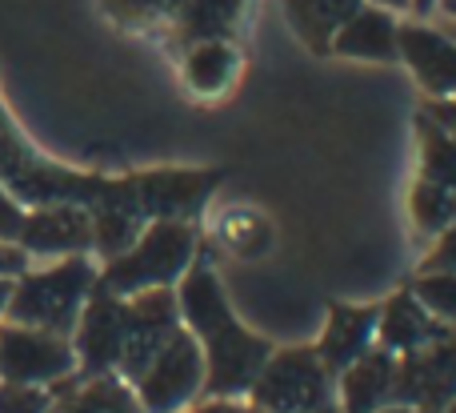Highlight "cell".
<instances>
[{
  "label": "cell",
  "mask_w": 456,
  "mask_h": 413,
  "mask_svg": "<svg viewBox=\"0 0 456 413\" xmlns=\"http://www.w3.org/2000/svg\"><path fill=\"white\" fill-rule=\"evenodd\" d=\"M377 318H380L377 305H332L324 337L316 345V358L324 361L329 374H345L364 350H372Z\"/></svg>",
  "instance_id": "9a60e30c"
},
{
  "label": "cell",
  "mask_w": 456,
  "mask_h": 413,
  "mask_svg": "<svg viewBox=\"0 0 456 413\" xmlns=\"http://www.w3.org/2000/svg\"><path fill=\"white\" fill-rule=\"evenodd\" d=\"M289 4V21L292 29L300 32L308 48L316 53H329L332 45V32L364 4V0H284Z\"/></svg>",
  "instance_id": "7402d4cb"
},
{
  "label": "cell",
  "mask_w": 456,
  "mask_h": 413,
  "mask_svg": "<svg viewBox=\"0 0 456 413\" xmlns=\"http://www.w3.org/2000/svg\"><path fill=\"white\" fill-rule=\"evenodd\" d=\"M372 8H385V12H404L409 8V0H369Z\"/></svg>",
  "instance_id": "d6a6232c"
},
{
  "label": "cell",
  "mask_w": 456,
  "mask_h": 413,
  "mask_svg": "<svg viewBox=\"0 0 456 413\" xmlns=\"http://www.w3.org/2000/svg\"><path fill=\"white\" fill-rule=\"evenodd\" d=\"M16 245L28 257L93 253V217L85 205H37L24 213Z\"/></svg>",
  "instance_id": "7c38bea8"
},
{
  "label": "cell",
  "mask_w": 456,
  "mask_h": 413,
  "mask_svg": "<svg viewBox=\"0 0 456 413\" xmlns=\"http://www.w3.org/2000/svg\"><path fill=\"white\" fill-rule=\"evenodd\" d=\"M393 398L401 406H417L425 413L444 409L456 398V326H449L441 342L404 353V361L396 358Z\"/></svg>",
  "instance_id": "9c48e42d"
},
{
  "label": "cell",
  "mask_w": 456,
  "mask_h": 413,
  "mask_svg": "<svg viewBox=\"0 0 456 413\" xmlns=\"http://www.w3.org/2000/svg\"><path fill=\"white\" fill-rule=\"evenodd\" d=\"M189 413H260V409L256 406H240V401H228V398H216V401H208V406L189 409Z\"/></svg>",
  "instance_id": "1f68e13d"
},
{
  "label": "cell",
  "mask_w": 456,
  "mask_h": 413,
  "mask_svg": "<svg viewBox=\"0 0 456 413\" xmlns=\"http://www.w3.org/2000/svg\"><path fill=\"white\" fill-rule=\"evenodd\" d=\"M176 326H181V310H176L173 289H149V293L125 297V350H120L117 377L136 382L168 345Z\"/></svg>",
  "instance_id": "ba28073f"
},
{
  "label": "cell",
  "mask_w": 456,
  "mask_h": 413,
  "mask_svg": "<svg viewBox=\"0 0 456 413\" xmlns=\"http://www.w3.org/2000/svg\"><path fill=\"white\" fill-rule=\"evenodd\" d=\"M173 37L176 45L192 48L200 40H228L244 16V0H173Z\"/></svg>",
  "instance_id": "ac0fdd59"
},
{
  "label": "cell",
  "mask_w": 456,
  "mask_h": 413,
  "mask_svg": "<svg viewBox=\"0 0 456 413\" xmlns=\"http://www.w3.org/2000/svg\"><path fill=\"white\" fill-rule=\"evenodd\" d=\"M412 293L420 297V305H425L436 321L456 326V273H420Z\"/></svg>",
  "instance_id": "484cf974"
},
{
  "label": "cell",
  "mask_w": 456,
  "mask_h": 413,
  "mask_svg": "<svg viewBox=\"0 0 456 413\" xmlns=\"http://www.w3.org/2000/svg\"><path fill=\"white\" fill-rule=\"evenodd\" d=\"M53 390L48 385H16L0 382V413H48L53 409Z\"/></svg>",
  "instance_id": "4316f807"
},
{
  "label": "cell",
  "mask_w": 456,
  "mask_h": 413,
  "mask_svg": "<svg viewBox=\"0 0 456 413\" xmlns=\"http://www.w3.org/2000/svg\"><path fill=\"white\" fill-rule=\"evenodd\" d=\"M72 334H77L72 353H77L80 377L117 374L120 350H125V297H112L93 285Z\"/></svg>",
  "instance_id": "8fae6325"
},
{
  "label": "cell",
  "mask_w": 456,
  "mask_h": 413,
  "mask_svg": "<svg viewBox=\"0 0 456 413\" xmlns=\"http://www.w3.org/2000/svg\"><path fill=\"white\" fill-rule=\"evenodd\" d=\"M436 237H441V241L428 249L420 273H456V221L444 233H436Z\"/></svg>",
  "instance_id": "f1b7e54d"
},
{
  "label": "cell",
  "mask_w": 456,
  "mask_h": 413,
  "mask_svg": "<svg viewBox=\"0 0 456 413\" xmlns=\"http://www.w3.org/2000/svg\"><path fill=\"white\" fill-rule=\"evenodd\" d=\"M240 72V53L228 40H200L184 53V80L197 96H221Z\"/></svg>",
  "instance_id": "ffe728a7"
},
{
  "label": "cell",
  "mask_w": 456,
  "mask_h": 413,
  "mask_svg": "<svg viewBox=\"0 0 456 413\" xmlns=\"http://www.w3.org/2000/svg\"><path fill=\"white\" fill-rule=\"evenodd\" d=\"M96 285V265L88 261V253L61 257L48 269H24L12 281V297H8L4 318L16 326L48 329V334L69 337L77 329V318L85 310L88 293Z\"/></svg>",
  "instance_id": "277c9868"
},
{
  "label": "cell",
  "mask_w": 456,
  "mask_h": 413,
  "mask_svg": "<svg viewBox=\"0 0 456 413\" xmlns=\"http://www.w3.org/2000/svg\"><path fill=\"white\" fill-rule=\"evenodd\" d=\"M176 310H181V326L197 337L200 353H205L208 398H236V393L248 390L256 382L260 366L268 361V353H273V345L265 337L248 334L232 318L221 277L205 261H192V269L181 277Z\"/></svg>",
  "instance_id": "6da1fadb"
},
{
  "label": "cell",
  "mask_w": 456,
  "mask_h": 413,
  "mask_svg": "<svg viewBox=\"0 0 456 413\" xmlns=\"http://www.w3.org/2000/svg\"><path fill=\"white\" fill-rule=\"evenodd\" d=\"M221 233H224L228 245H232V253H240V257H260L268 245H273V229H268V221L260 213H248V209L228 213Z\"/></svg>",
  "instance_id": "d4e9b609"
},
{
  "label": "cell",
  "mask_w": 456,
  "mask_h": 413,
  "mask_svg": "<svg viewBox=\"0 0 456 413\" xmlns=\"http://www.w3.org/2000/svg\"><path fill=\"white\" fill-rule=\"evenodd\" d=\"M24 213L28 209L12 197V193L0 185V241H16L20 237V225H24Z\"/></svg>",
  "instance_id": "f546056e"
},
{
  "label": "cell",
  "mask_w": 456,
  "mask_h": 413,
  "mask_svg": "<svg viewBox=\"0 0 456 413\" xmlns=\"http://www.w3.org/2000/svg\"><path fill=\"white\" fill-rule=\"evenodd\" d=\"M88 217H93V253H101L104 261L125 253L149 225L133 177H109L101 197L88 205Z\"/></svg>",
  "instance_id": "4fadbf2b"
},
{
  "label": "cell",
  "mask_w": 456,
  "mask_h": 413,
  "mask_svg": "<svg viewBox=\"0 0 456 413\" xmlns=\"http://www.w3.org/2000/svg\"><path fill=\"white\" fill-rule=\"evenodd\" d=\"M436 8H441L444 16H452V21H456V0H436Z\"/></svg>",
  "instance_id": "8d00e7d4"
},
{
  "label": "cell",
  "mask_w": 456,
  "mask_h": 413,
  "mask_svg": "<svg viewBox=\"0 0 456 413\" xmlns=\"http://www.w3.org/2000/svg\"><path fill=\"white\" fill-rule=\"evenodd\" d=\"M420 165H425V181L444 185V189H456V136L444 133L436 120L420 117Z\"/></svg>",
  "instance_id": "603a6c76"
},
{
  "label": "cell",
  "mask_w": 456,
  "mask_h": 413,
  "mask_svg": "<svg viewBox=\"0 0 456 413\" xmlns=\"http://www.w3.org/2000/svg\"><path fill=\"white\" fill-rule=\"evenodd\" d=\"M409 8H412L417 16H428V12L436 8V0H409Z\"/></svg>",
  "instance_id": "e575fe53"
},
{
  "label": "cell",
  "mask_w": 456,
  "mask_h": 413,
  "mask_svg": "<svg viewBox=\"0 0 456 413\" xmlns=\"http://www.w3.org/2000/svg\"><path fill=\"white\" fill-rule=\"evenodd\" d=\"M252 406L260 413H332V374L316 350H281L268 353L256 382L248 385Z\"/></svg>",
  "instance_id": "5b68a950"
},
{
  "label": "cell",
  "mask_w": 456,
  "mask_h": 413,
  "mask_svg": "<svg viewBox=\"0 0 456 413\" xmlns=\"http://www.w3.org/2000/svg\"><path fill=\"white\" fill-rule=\"evenodd\" d=\"M396 56L412 69L428 96H456V40L420 21L396 24Z\"/></svg>",
  "instance_id": "5bb4252c"
},
{
  "label": "cell",
  "mask_w": 456,
  "mask_h": 413,
  "mask_svg": "<svg viewBox=\"0 0 456 413\" xmlns=\"http://www.w3.org/2000/svg\"><path fill=\"white\" fill-rule=\"evenodd\" d=\"M224 181L221 169H152L133 173L136 197L149 221H189Z\"/></svg>",
  "instance_id": "30bf717a"
},
{
  "label": "cell",
  "mask_w": 456,
  "mask_h": 413,
  "mask_svg": "<svg viewBox=\"0 0 456 413\" xmlns=\"http://www.w3.org/2000/svg\"><path fill=\"white\" fill-rule=\"evenodd\" d=\"M329 53L353 56V61H396V21L385 8H356L337 32Z\"/></svg>",
  "instance_id": "e0dca14e"
},
{
  "label": "cell",
  "mask_w": 456,
  "mask_h": 413,
  "mask_svg": "<svg viewBox=\"0 0 456 413\" xmlns=\"http://www.w3.org/2000/svg\"><path fill=\"white\" fill-rule=\"evenodd\" d=\"M425 117L436 120V125H441L449 136H456V101H444V96H436V101L425 109Z\"/></svg>",
  "instance_id": "4dcf8cb0"
},
{
  "label": "cell",
  "mask_w": 456,
  "mask_h": 413,
  "mask_svg": "<svg viewBox=\"0 0 456 413\" xmlns=\"http://www.w3.org/2000/svg\"><path fill=\"white\" fill-rule=\"evenodd\" d=\"M444 334H449V326L436 321L412 289L409 293H396L377 318V337L388 353H417L425 345L441 342Z\"/></svg>",
  "instance_id": "2e32d148"
},
{
  "label": "cell",
  "mask_w": 456,
  "mask_h": 413,
  "mask_svg": "<svg viewBox=\"0 0 456 413\" xmlns=\"http://www.w3.org/2000/svg\"><path fill=\"white\" fill-rule=\"evenodd\" d=\"M48 413H144V409L136 401V393L128 390L125 377L101 374V377H85L80 390L56 393Z\"/></svg>",
  "instance_id": "44dd1931"
},
{
  "label": "cell",
  "mask_w": 456,
  "mask_h": 413,
  "mask_svg": "<svg viewBox=\"0 0 456 413\" xmlns=\"http://www.w3.org/2000/svg\"><path fill=\"white\" fill-rule=\"evenodd\" d=\"M197 261V229L189 221H149L144 233L96 269V289L112 297H136L149 289H173Z\"/></svg>",
  "instance_id": "3957f363"
},
{
  "label": "cell",
  "mask_w": 456,
  "mask_h": 413,
  "mask_svg": "<svg viewBox=\"0 0 456 413\" xmlns=\"http://www.w3.org/2000/svg\"><path fill=\"white\" fill-rule=\"evenodd\" d=\"M104 181L109 177L77 173V169H64L61 161L45 157L20 133V125L8 117L4 101H0V185L24 209H37V205H85L88 209L101 197Z\"/></svg>",
  "instance_id": "7a4b0ae2"
},
{
  "label": "cell",
  "mask_w": 456,
  "mask_h": 413,
  "mask_svg": "<svg viewBox=\"0 0 456 413\" xmlns=\"http://www.w3.org/2000/svg\"><path fill=\"white\" fill-rule=\"evenodd\" d=\"M393 377H396V358L385 345L364 350L345 369V413H377L393 398Z\"/></svg>",
  "instance_id": "d6986e66"
},
{
  "label": "cell",
  "mask_w": 456,
  "mask_h": 413,
  "mask_svg": "<svg viewBox=\"0 0 456 413\" xmlns=\"http://www.w3.org/2000/svg\"><path fill=\"white\" fill-rule=\"evenodd\" d=\"M173 0H104V12L120 24H149L168 12Z\"/></svg>",
  "instance_id": "83f0119b"
},
{
  "label": "cell",
  "mask_w": 456,
  "mask_h": 413,
  "mask_svg": "<svg viewBox=\"0 0 456 413\" xmlns=\"http://www.w3.org/2000/svg\"><path fill=\"white\" fill-rule=\"evenodd\" d=\"M133 385L144 413H181L205 390V353H200L197 337L184 326H176L168 345L152 358V366Z\"/></svg>",
  "instance_id": "8992f818"
},
{
  "label": "cell",
  "mask_w": 456,
  "mask_h": 413,
  "mask_svg": "<svg viewBox=\"0 0 456 413\" xmlns=\"http://www.w3.org/2000/svg\"><path fill=\"white\" fill-rule=\"evenodd\" d=\"M409 205H412V225H417L420 233H433V237L456 221V189L433 185V181H425V177L412 185Z\"/></svg>",
  "instance_id": "cb8c5ba5"
},
{
  "label": "cell",
  "mask_w": 456,
  "mask_h": 413,
  "mask_svg": "<svg viewBox=\"0 0 456 413\" xmlns=\"http://www.w3.org/2000/svg\"><path fill=\"white\" fill-rule=\"evenodd\" d=\"M377 413H425V409H417V406H385V409H377Z\"/></svg>",
  "instance_id": "d590c367"
},
{
  "label": "cell",
  "mask_w": 456,
  "mask_h": 413,
  "mask_svg": "<svg viewBox=\"0 0 456 413\" xmlns=\"http://www.w3.org/2000/svg\"><path fill=\"white\" fill-rule=\"evenodd\" d=\"M8 297H12V277H0V318L8 310Z\"/></svg>",
  "instance_id": "836d02e7"
},
{
  "label": "cell",
  "mask_w": 456,
  "mask_h": 413,
  "mask_svg": "<svg viewBox=\"0 0 456 413\" xmlns=\"http://www.w3.org/2000/svg\"><path fill=\"white\" fill-rule=\"evenodd\" d=\"M72 374H77V353H72L69 337L16 326V321L0 326V382L56 385Z\"/></svg>",
  "instance_id": "52a82bcc"
}]
</instances>
